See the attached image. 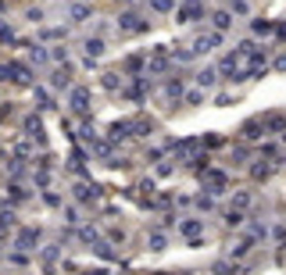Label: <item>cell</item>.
<instances>
[{
    "mask_svg": "<svg viewBox=\"0 0 286 275\" xmlns=\"http://www.w3.org/2000/svg\"><path fill=\"white\" fill-rule=\"evenodd\" d=\"M218 43H222V33H218V29H215L211 36H197V39H193V47H190V54H193V57H201V54H207V50H215Z\"/></svg>",
    "mask_w": 286,
    "mask_h": 275,
    "instance_id": "obj_1",
    "label": "cell"
},
{
    "mask_svg": "<svg viewBox=\"0 0 286 275\" xmlns=\"http://www.w3.org/2000/svg\"><path fill=\"white\" fill-rule=\"evenodd\" d=\"M201 14H204V4H201V0H186V4L175 11V22H183V25H186V22H197Z\"/></svg>",
    "mask_w": 286,
    "mask_h": 275,
    "instance_id": "obj_2",
    "label": "cell"
},
{
    "mask_svg": "<svg viewBox=\"0 0 286 275\" xmlns=\"http://www.w3.org/2000/svg\"><path fill=\"white\" fill-rule=\"evenodd\" d=\"M118 29H122V33H147V22L140 18V14H132V11H125L122 18H118Z\"/></svg>",
    "mask_w": 286,
    "mask_h": 275,
    "instance_id": "obj_3",
    "label": "cell"
},
{
    "mask_svg": "<svg viewBox=\"0 0 286 275\" xmlns=\"http://www.w3.org/2000/svg\"><path fill=\"white\" fill-rule=\"evenodd\" d=\"M36 243H40V229H22L18 239H14V247H22V250H36Z\"/></svg>",
    "mask_w": 286,
    "mask_h": 275,
    "instance_id": "obj_4",
    "label": "cell"
},
{
    "mask_svg": "<svg viewBox=\"0 0 286 275\" xmlns=\"http://www.w3.org/2000/svg\"><path fill=\"white\" fill-rule=\"evenodd\" d=\"M50 86H54V89H68V86H72V72H68V61H65V68H57V72L50 75Z\"/></svg>",
    "mask_w": 286,
    "mask_h": 275,
    "instance_id": "obj_5",
    "label": "cell"
},
{
    "mask_svg": "<svg viewBox=\"0 0 286 275\" xmlns=\"http://www.w3.org/2000/svg\"><path fill=\"white\" fill-rule=\"evenodd\" d=\"M215 82H218V68H201L197 72V86L201 89H215Z\"/></svg>",
    "mask_w": 286,
    "mask_h": 275,
    "instance_id": "obj_6",
    "label": "cell"
},
{
    "mask_svg": "<svg viewBox=\"0 0 286 275\" xmlns=\"http://www.w3.org/2000/svg\"><path fill=\"white\" fill-rule=\"evenodd\" d=\"M72 108L79 111V115L89 108V89H82V86H79V89H72Z\"/></svg>",
    "mask_w": 286,
    "mask_h": 275,
    "instance_id": "obj_7",
    "label": "cell"
},
{
    "mask_svg": "<svg viewBox=\"0 0 286 275\" xmlns=\"http://www.w3.org/2000/svg\"><path fill=\"white\" fill-rule=\"evenodd\" d=\"M201 229H204V222H201V218H186L183 225H179V233L190 236V239H197V236H201Z\"/></svg>",
    "mask_w": 286,
    "mask_h": 275,
    "instance_id": "obj_8",
    "label": "cell"
},
{
    "mask_svg": "<svg viewBox=\"0 0 286 275\" xmlns=\"http://www.w3.org/2000/svg\"><path fill=\"white\" fill-rule=\"evenodd\" d=\"M89 14H93V7H89V4H72V7H68V18H72L75 25H79V22H86Z\"/></svg>",
    "mask_w": 286,
    "mask_h": 275,
    "instance_id": "obj_9",
    "label": "cell"
},
{
    "mask_svg": "<svg viewBox=\"0 0 286 275\" xmlns=\"http://www.w3.org/2000/svg\"><path fill=\"white\" fill-rule=\"evenodd\" d=\"M261 125H265V132H286V115H268Z\"/></svg>",
    "mask_w": 286,
    "mask_h": 275,
    "instance_id": "obj_10",
    "label": "cell"
},
{
    "mask_svg": "<svg viewBox=\"0 0 286 275\" xmlns=\"http://www.w3.org/2000/svg\"><path fill=\"white\" fill-rule=\"evenodd\" d=\"M204 182L211 186V193H225V175H222V172H207Z\"/></svg>",
    "mask_w": 286,
    "mask_h": 275,
    "instance_id": "obj_11",
    "label": "cell"
},
{
    "mask_svg": "<svg viewBox=\"0 0 286 275\" xmlns=\"http://www.w3.org/2000/svg\"><path fill=\"white\" fill-rule=\"evenodd\" d=\"M211 25L218 29V33H225V29L233 25V14H229V11H215V14H211Z\"/></svg>",
    "mask_w": 286,
    "mask_h": 275,
    "instance_id": "obj_12",
    "label": "cell"
},
{
    "mask_svg": "<svg viewBox=\"0 0 286 275\" xmlns=\"http://www.w3.org/2000/svg\"><path fill=\"white\" fill-rule=\"evenodd\" d=\"M75 200H89V196H97V186H86V182H75Z\"/></svg>",
    "mask_w": 286,
    "mask_h": 275,
    "instance_id": "obj_13",
    "label": "cell"
},
{
    "mask_svg": "<svg viewBox=\"0 0 286 275\" xmlns=\"http://www.w3.org/2000/svg\"><path fill=\"white\" fill-rule=\"evenodd\" d=\"M261 129H265L261 121H258V118H250L247 125H244V136H247V140H258V136H261Z\"/></svg>",
    "mask_w": 286,
    "mask_h": 275,
    "instance_id": "obj_14",
    "label": "cell"
},
{
    "mask_svg": "<svg viewBox=\"0 0 286 275\" xmlns=\"http://www.w3.org/2000/svg\"><path fill=\"white\" fill-rule=\"evenodd\" d=\"M82 47H86V54H89V57H100V54H104V39H86Z\"/></svg>",
    "mask_w": 286,
    "mask_h": 275,
    "instance_id": "obj_15",
    "label": "cell"
},
{
    "mask_svg": "<svg viewBox=\"0 0 286 275\" xmlns=\"http://www.w3.org/2000/svg\"><path fill=\"white\" fill-rule=\"evenodd\" d=\"M11 229H14V215H11V211H0V236L11 233Z\"/></svg>",
    "mask_w": 286,
    "mask_h": 275,
    "instance_id": "obj_16",
    "label": "cell"
},
{
    "mask_svg": "<svg viewBox=\"0 0 286 275\" xmlns=\"http://www.w3.org/2000/svg\"><path fill=\"white\" fill-rule=\"evenodd\" d=\"M164 247H168V239H164V233H154V236H150V250H154V254H161Z\"/></svg>",
    "mask_w": 286,
    "mask_h": 275,
    "instance_id": "obj_17",
    "label": "cell"
},
{
    "mask_svg": "<svg viewBox=\"0 0 286 275\" xmlns=\"http://www.w3.org/2000/svg\"><path fill=\"white\" fill-rule=\"evenodd\" d=\"M164 93H168L172 100H175V97H183V82H179V79H168V86H164Z\"/></svg>",
    "mask_w": 286,
    "mask_h": 275,
    "instance_id": "obj_18",
    "label": "cell"
},
{
    "mask_svg": "<svg viewBox=\"0 0 286 275\" xmlns=\"http://www.w3.org/2000/svg\"><path fill=\"white\" fill-rule=\"evenodd\" d=\"M29 57H33L36 65H47V61H50V54L43 50V47H33V50H29Z\"/></svg>",
    "mask_w": 286,
    "mask_h": 275,
    "instance_id": "obj_19",
    "label": "cell"
},
{
    "mask_svg": "<svg viewBox=\"0 0 286 275\" xmlns=\"http://www.w3.org/2000/svg\"><path fill=\"white\" fill-rule=\"evenodd\" d=\"M150 7H154L158 14H164V11H172L175 4H172V0H150Z\"/></svg>",
    "mask_w": 286,
    "mask_h": 275,
    "instance_id": "obj_20",
    "label": "cell"
},
{
    "mask_svg": "<svg viewBox=\"0 0 286 275\" xmlns=\"http://www.w3.org/2000/svg\"><path fill=\"white\" fill-rule=\"evenodd\" d=\"M100 82H104V89H118V75H115V72H104Z\"/></svg>",
    "mask_w": 286,
    "mask_h": 275,
    "instance_id": "obj_21",
    "label": "cell"
},
{
    "mask_svg": "<svg viewBox=\"0 0 286 275\" xmlns=\"http://www.w3.org/2000/svg\"><path fill=\"white\" fill-rule=\"evenodd\" d=\"M225 222H229V225H244V211H229V215H225Z\"/></svg>",
    "mask_w": 286,
    "mask_h": 275,
    "instance_id": "obj_22",
    "label": "cell"
},
{
    "mask_svg": "<svg viewBox=\"0 0 286 275\" xmlns=\"http://www.w3.org/2000/svg\"><path fill=\"white\" fill-rule=\"evenodd\" d=\"M79 239H86V243H97V229H79Z\"/></svg>",
    "mask_w": 286,
    "mask_h": 275,
    "instance_id": "obj_23",
    "label": "cell"
},
{
    "mask_svg": "<svg viewBox=\"0 0 286 275\" xmlns=\"http://www.w3.org/2000/svg\"><path fill=\"white\" fill-rule=\"evenodd\" d=\"M247 250H250V239H240V243H236V247H233V257H244Z\"/></svg>",
    "mask_w": 286,
    "mask_h": 275,
    "instance_id": "obj_24",
    "label": "cell"
},
{
    "mask_svg": "<svg viewBox=\"0 0 286 275\" xmlns=\"http://www.w3.org/2000/svg\"><path fill=\"white\" fill-rule=\"evenodd\" d=\"M36 100H40V108H54V104H50V93H47V89H36Z\"/></svg>",
    "mask_w": 286,
    "mask_h": 275,
    "instance_id": "obj_25",
    "label": "cell"
},
{
    "mask_svg": "<svg viewBox=\"0 0 286 275\" xmlns=\"http://www.w3.org/2000/svg\"><path fill=\"white\" fill-rule=\"evenodd\" d=\"M250 175H254V179H268V164H254Z\"/></svg>",
    "mask_w": 286,
    "mask_h": 275,
    "instance_id": "obj_26",
    "label": "cell"
},
{
    "mask_svg": "<svg viewBox=\"0 0 286 275\" xmlns=\"http://www.w3.org/2000/svg\"><path fill=\"white\" fill-rule=\"evenodd\" d=\"M197 207H201V211H211L215 200H211V196H197Z\"/></svg>",
    "mask_w": 286,
    "mask_h": 275,
    "instance_id": "obj_27",
    "label": "cell"
},
{
    "mask_svg": "<svg viewBox=\"0 0 286 275\" xmlns=\"http://www.w3.org/2000/svg\"><path fill=\"white\" fill-rule=\"evenodd\" d=\"M43 261L54 265V261H57V247H47V250H43Z\"/></svg>",
    "mask_w": 286,
    "mask_h": 275,
    "instance_id": "obj_28",
    "label": "cell"
},
{
    "mask_svg": "<svg viewBox=\"0 0 286 275\" xmlns=\"http://www.w3.org/2000/svg\"><path fill=\"white\" fill-rule=\"evenodd\" d=\"M29 22H43V7H29Z\"/></svg>",
    "mask_w": 286,
    "mask_h": 275,
    "instance_id": "obj_29",
    "label": "cell"
},
{
    "mask_svg": "<svg viewBox=\"0 0 286 275\" xmlns=\"http://www.w3.org/2000/svg\"><path fill=\"white\" fill-rule=\"evenodd\" d=\"M11 39H14V33H11L7 25H0V43H11Z\"/></svg>",
    "mask_w": 286,
    "mask_h": 275,
    "instance_id": "obj_30",
    "label": "cell"
},
{
    "mask_svg": "<svg viewBox=\"0 0 286 275\" xmlns=\"http://www.w3.org/2000/svg\"><path fill=\"white\" fill-rule=\"evenodd\" d=\"M43 200H47L50 207H57V204H61V196H57V193H43Z\"/></svg>",
    "mask_w": 286,
    "mask_h": 275,
    "instance_id": "obj_31",
    "label": "cell"
},
{
    "mask_svg": "<svg viewBox=\"0 0 286 275\" xmlns=\"http://www.w3.org/2000/svg\"><path fill=\"white\" fill-rule=\"evenodd\" d=\"M65 222H79V211H75V207H65Z\"/></svg>",
    "mask_w": 286,
    "mask_h": 275,
    "instance_id": "obj_32",
    "label": "cell"
},
{
    "mask_svg": "<svg viewBox=\"0 0 286 275\" xmlns=\"http://www.w3.org/2000/svg\"><path fill=\"white\" fill-rule=\"evenodd\" d=\"M201 100H204V89H197V93H190V97H186V104H201Z\"/></svg>",
    "mask_w": 286,
    "mask_h": 275,
    "instance_id": "obj_33",
    "label": "cell"
},
{
    "mask_svg": "<svg viewBox=\"0 0 286 275\" xmlns=\"http://www.w3.org/2000/svg\"><path fill=\"white\" fill-rule=\"evenodd\" d=\"M233 7H236V14H247V0H233Z\"/></svg>",
    "mask_w": 286,
    "mask_h": 275,
    "instance_id": "obj_34",
    "label": "cell"
},
{
    "mask_svg": "<svg viewBox=\"0 0 286 275\" xmlns=\"http://www.w3.org/2000/svg\"><path fill=\"white\" fill-rule=\"evenodd\" d=\"M276 72H286V54H279V57H276Z\"/></svg>",
    "mask_w": 286,
    "mask_h": 275,
    "instance_id": "obj_35",
    "label": "cell"
},
{
    "mask_svg": "<svg viewBox=\"0 0 286 275\" xmlns=\"http://www.w3.org/2000/svg\"><path fill=\"white\" fill-rule=\"evenodd\" d=\"M11 79V68H4V65H0V82H7Z\"/></svg>",
    "mask_w": 286,
    "mask_h": 275,
    "instance_id": "obj_36",
    "label": "cell"
}]
</instances>
